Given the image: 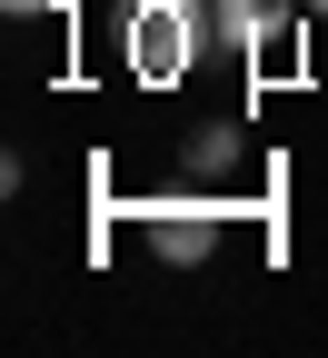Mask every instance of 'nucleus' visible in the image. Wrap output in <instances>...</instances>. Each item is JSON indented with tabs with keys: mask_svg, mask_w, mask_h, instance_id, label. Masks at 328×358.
<instances>
[{
	"mask_svg": "<svg viewBox=\"0 0 328 358\" xmlns=\"http://www.w3.org/2000/svg\"><path fill=\"white\" fill-rule=\"evenodd\" d=\"M299 20H308L299 0H209V40H219V50H239V60H269Z\"/></svg>",
	"mask_w": 328,
	"mask_h": 358,
	"instance_id": "f03ea898",
	"label": "nucleus"
},
{
	"mask_svg": "<svg viewBox=\"0 0 328 358\" xmlns=\"http://www.w3.org/2000/svg\"><path fill=\"white\" fill-rule=\"evenodd\" d=\"M299 10H308V20H328V0H299Z\"/></svg>",
	"mask_w": 328,
	"mask_h": 358,
	"instance_id": "423d86ee",
	"label": "nucleus"
},
{
	"mask_svg": "<svg viewBox=\"0 0 328 358\" xmlns=\"http://www.w3.org/2000/svg\"><path fill=\"white\" fill-rule=\"evenodd\" d=\"M10 10H70V0H10Z\"/></svg>",
	"mask_w": 328,
	"mask_h": 358,
	"instance_id": "39448f33",
	"label": "nucleus"
},
{
	"mask_svg": "<svg viewBox=\"0 0 328 358\" xmlns=\"http://www.w3.org/2000/svg\"><path fill=\"white\" fill-rule=\"evenodd\" d=\"M150 249H159L169 268H199V259L219 249V199H159V209H150Z\"/></svg>",
	"mask_w": 328,
	"mask_h": 358,
	"instance_id": "7ed1b4c3",
	"label": "nucleus"
},
{
	"mask_svg": "<svg viewBox=\"0 0 328 358\" xmlns=\"http://www.w3.org/2000/svg\"><path fill=\"white\" fill-rule=\"evenodd\" d=\"M239 150H249V140H239V129H199V140H190V169L209 179V189H219V179H229V169H239Z\"/></svg>",
	"mask_w": 328,
	"mask_h": 358,
	"instance_id": "20e7f679",
	"label": "nucleus"
},
{
	"mask_svg": "<svg viewBox=\"0 0 328 358\" xmlns=\"http://www.w3.org/2000/svg\"><path fill=\"white\" fill-rule=\"evenodd\" d=\"M199 50H209V0H129L120 10V60L150 90H179Z\"/></svg>",
	"mask_w": 328,
	"mask_h": 358,
	"instance_id": "f257e3e1",
	"label": "nucleus"
}]
</instances>
